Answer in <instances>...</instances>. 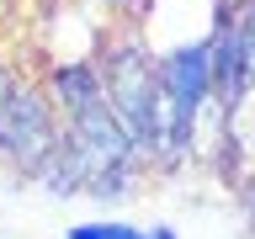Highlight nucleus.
Masks as SVG:
<instances>
[{
	"instance_id": "obj_1",
	"label": "nucleus",
	"mask_w": 255,
	"mask_h": 239,
	"mask_svg": "<svg viewBox=\"0 0 255 239\" xmlns=\"http://www.w3.org/2000/svg\"><path fill=\"white\" fill-rule=\"evenodd\" d=\"M101 91H107V107L128 133V143L149 149L154 143V59L138 37L112 43L107 64H101Z\"/></svg>"
},
{
	"instance_id": "obj_2",
	"label": "nucleus",
	"mask_w": 255,
	"mask_h": 239,
	"mask_svg": "<svg viewBox=\"0 0 255 239\" xmlns=\"http://www.w3.org/2000/svg\"><path fill=\"white\" fill-rule=\"evenodd\" d=\"M138 16H143L138 43L159 59V53H175V48L207 43V37L218 32L223 0H143Z\"/></svg>"
},
{
	"instance_id": "obj_3",
	"label": "nucleus",
	"mask_w": 255,
	"mask_h": 239,
	"mask_svg": "<svg viewBox=\"0 0 255 239\" xmlns=\"http://www.w3.org/2000/svg\"><path fill=\"white\" fill-rule=\"evenodd\" d=\"M64 239H143L138 223H117V218H96V223H75Z\"/></svg>"
},
{
	"instance_id": "obj_4",
	"label": "nucleus",
	"mask_w": 255,
	"mask_h": 239,
	"mask_svg": "<svg viewBox=\"0 0 255 239\" xmlns=\"http://www.w3.org/2000/svg\"><path fill=\"white\" fill-rule=\"evenodd\" d=\"M143 239H181V234H175V223H154V229H143Z\"/></svg>"
},
{
	"instance_id": "obj_5",
	"label": "nucleus",
	"mask_w": 255,
	"mask_h": 239,
	"mask_svg": "<svg viewBox=\"0 0 255 239\" xmlns=\"http://www.w3.org/2000/svg\"><path fill=\"white\" fill-rule=\"evenodd\" d=\"M107 5H117V11H138L143 0H107Z\"/></svg>"
}]
</instances>
